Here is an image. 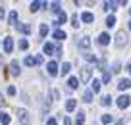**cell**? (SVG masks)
I'll use <instances>...</instances> for the list:
<instances>
[{
	"mask_svg": "<svg viewBox=\"0 0 131 125\" xmlns=\"http://www.w3.org/2000/svg\"><path fill=\"white\" fill-rule=\"evenodd\" d=\"M110 102H112V96H110V94H106V96H102V100H100V104H102V106H108V104H110Z\"/></svg>",
	"mask_w": 131,
	"mask_h": 125,
	"instance_id": "27",
	"label": "cell"
},
{
	"mask_svg": "<svg viewBox=\"0 0 131 125\" xmlns=\"http://www.w3.org/2000/svg\"><path fill=\"white\" fill-rule=\"evenodd\" d=\"M66 21H68V16H66L64 12H60V14H58V21L54 25H62V23H66Z\"/></svg>",
	"mask_w": 131,
	"mask_h": 125,
	"instance_id": "18",
	"label": "cell"
},
{
	"mask_svg": "<svg viewBox=\"0 0 131 125\" xmlns=\"http://www.w3.org/2000/svg\"><path fill=\"white\" fill-rule=\"evenodd\" d=\"M91 75H93V69L91 67H81V73H79V79H81V83H89L91 81Z\"/></svg>",
	"mask_w": 131,
	"mask_h": 125,
	"instance_id": "2",
	"label": "cell"
},
{
	"mask_svg": "<svg viewBox=\"0 0 131 125\" xmlns=\"http://www.w3.org/2000/svg\"><path fill=\"white\" fill-rule=\"evenodd\" d=\"M75 106H77V102H75L73 98H70V100L66 102V110H68V112H73V110H75Z\"/></svg>",
	"mask_w": 131,
	"mask_h": 125,
	"instance_id": "16",
	"label": "cell"
},
{
	"mask_svg": "<svg viewBox=\"0 0 131 125\" xmlns=\"http://www.w3.org/2000/svg\"><path fill=\"white\" fill-rule=\"evenodd\" d=\"M68 87H70L71 90L77 89V87H79V79H77V77H70V79H68Z\"/></svg>",
	"mask_w": 131,
	"mask_h": 125,
	"instance_id": "11",
	"label": "cell"
},
{
	"mask_svg": "<svg viewBox=\"0 0 131 125\" xmlns=\"http://www.w3.org/2000/svg\"><path fill=\"white\" fill-rule=\"evenodd\" d=\"M12 50H14V40H12V37H6L4 39V52L10 54Z\"/></svg>",
	"mask_w": 131,
	"mask_h": 125,
	"instance_id": "5",
	"label": "cell"
},
{
	"mask_svg": "<svg viewBox=\"0 0 131 125\" xmlns=\"http://www.w3.org/2000/svg\"><path fill=\"white\" fill-rule=\"evenodd\" d=\"M125 44H127V33L118 31V35H116V46H118V48H123Z\"/></svg>",
	"mask_w": 131,
	"mask_h": 125,
	"instance_id": "1",
	"label": "cell"
},
{
	"mask_svg": "<svg viewBox=\"0 0 131 125\" xmlns=\"http://www.w3.org/2000/svg\"><path fill=\"white\" fill-rule=\"evenodd\" d=\"M46 33H48V25L41 23V27H39V35H41V39H42V37H46Z\"/></svg>",
	"mask_w": 131,
	"mask_h": 125,
	"instance_id": "19",
	"label": "cell"
},
{
	"mask_svg": "<svg viewBox=\"0 0 131 125\" xmlns=\"http://www.w3.org/2000/svg\"><path fill=\"white\" fill-rule=\"evenodd\" d=\"M0 106H4V96H2V93H0Z\"/></svg>",
	"mask_w": 131,
	"mask_h": 125,
	"instance_id": "40",
	"label": "cell"
},
{
	"mask_svg": "<svg viewBox=\"0 0 131 125\" xmlns=\"http://www.w3.org/2000/svg\"><path fill=\"white\" fill-rule=\"evenodd\" d=\"M98 42L102 46H106L108 42H110V35H108V33H100V35H98Z\"/></svg>",
	"mask_w": 131,
	"mask_h": 125,
	"instance_id": "8",
	"label": "cell"
},
{
	"mask_svg": "<svg viewBox=\"0 0 131 125\" xmlns=\"http://www.w3.org/2000/svg\"><path fill=\"white\" fill-rule=\"evenodd\" d=\"M46 2H33L31 4V12H37V10H41V8H46Z\"/></svg>",
	"mask_w": 131,
	"mask_h": 125,
	"instance_id": "13",
	"label": "cell"
},
{
	"mask_svg": "<svg viewBox=\"0 0 131 125\" xmlns=\"http://www.w3.org/2000/svg\"><path fill=\"white\" fill-rule=\"evenodd\" d=\"M98 90H100V81L94 79L93 83H91V93H98Z\"/></svg>",
	"mask_w": 131,
	"mask_h": 125,
	"instance_id": "20",
	"label": "cell"
},
{
	"mask_svg": "<svg viewBox=\"0 0 131 125\" xmlns=\"http://www.w3.org/2000/svg\"><path fill=\"white\" fill-rule=\"evenodd\" d=\"M0 121H2V125H10V116L2 112V113H0Z\"/></svg>",
	"mask_w": 131,
	"mask_h": 125,
	"instance_id": "22",
	"label": "cell"
},
{
	"mask_svg": "<svg viewBox=\"0 0 131 125\" xmlns=\"http://www.w3.org/2000/svg\"><path fill=\"white\" fill-rule=\"evenodd\" d=\"M116 104H118V108H122V110H125L127 106L131 104V98L127 96V94H122V96L118 98V102H116Z\"/></svg>",
	"mask_w": 131,
	"mask_h": 125,
	"instance_id": "3",
	"label": "cell"
},
{
	"mask_svg": "<svg viewBox=\"0 0 131 125\" xmlns=\"http://www.w3.org/2000/svg\"><path fill=\"white\" fill-rule=\"evenodd\" d=\"M50 12L60 14V12H62V10H60V4H58V2H52V4H50Z\"/></svg>",
	"mask_w": 131,
	"mask_h": 125,
	"instance_id": "23",
	"label": "cell"
},
{
	"mask_svg": "<svg viewBox=\"0 0 131 125\" xmlns=\"http://www.w3.org/2000/svg\"><path fill=\"white\" fill-rule=\"evenodd\" d=\"M17 116H19V121L23 125H29L31 123V117H29V112L27 110H17Z\"/></svg>",
	"mask_w": 131,
	"mask_h": 125,
	"instance_id": "4",
	"label": "cell"
},
{
	"mask_svg": "<svg viewBox=\"0 0 131 125\" xmlns=\"http://www.w3.org/2000/svg\"><path fill=\"white\" fill-rule=\"evenodd\" d=\"M52 37H54L56 40H64V39H66V33L62 31V29H56V31L52 33Z\"/></svg>",
	"mask_w": 131,
	"mask_h": 125,
	"instance_id": "15",
	"label": "cell"
},
{
	"mask_svg": "<svg viewBox=\"0 0 131 125\" xmlns=\"http://www.w3.org/2000/svg\"><path fill=\"white\" fill-rule=\"evenodd\" d=\"M89 46H91V39H89V37H83V39L79 40V48L87 50V48H89Z\"/></svg>",
	"mask_w": 131,
	"mask_h": 125,
	"instance_id": "10",
	"label": "cell"
},
{
	"mask_svg": "<svg viewBox=\"0 0 131 125\" xmlns=\"http://www.w3.org/2000/svg\"><path fill=\"white\" fill-rule=\"evenodd\" d=\"M131 87V81L129 79H119V83H118V89L119 90H127Z\"/></svg>",
	"mask_w": 131,
	"mask_h": 125,
	"instance_id": "7",
	"label": "cell"
},
{
	"mask_svg": "<svg viewBox=\"0 0 131 125\" xmlns=\"http://www.w3.org/2000/svg\"><path fill=\"white\" fill-rule=\"evenodd\" d=\"M19 48H21V50H27V48H29V42H27L25 39H21V40H19Z\"/></svg>",
	"mask_w": 131,
	"mask_h": 125,
	"instance_id": "32",
	"label": "cell"
},
{
	"mask_svg": "<svg viewBox=\"0 0 131 125\" xmlns=\"http://www.w3.org/2000/svg\"><path fill=\"white\" fill-rule=\"evenodd\" d=\"M129 29H131V21H129Z\"/></svg>",
	"mask_w": 131,
	"mask_h": 125,
	"instance_id": "44",
	"label": "cell"
},
{
	"mask_svg": "<svg viewBox=\"0 0 131 125\" xmlns=\"http://www.w3.org/2000/svg\"><path fill=\"white\" fill-rule=\"evenodd\" d=\"M16 25H17V31L25 33V35H29V33H31V25H25V23H16Z\"/></svg>",
	"mask_w": 131,
	"mask_h": 125,
	"instance_id": "12",
	"label": "cell"
},
{
	"mask_svg": "<svg viewBox=\"0 0 131 125\" xmlns=\"http://www.w3.org/2000/svg\"><path fill=\"white\" fill-rule=\"evenodd\" d=\"M81 21H85V23H93L94 21V16L91 12H83L81 14Z\"/></svg>",
	"mask_w": 131,
	"mask_h": 125,
	"instance_id": "9",
	"label": "cell"
},
{
	"mask_svg": "<svg viewBox=\"0 0 131 125\" xmlns=\"http://www.w3.org/2000/svg\"><path fill=\"white\" fill-rule=\"evenodd\" d=\"M110 121H112V116H110V113H104V116H102V123L106 125V123H110Z\"/></svg>",
	"mask_w": 131,
	"mask_h": 125,
	"instance_id": "35",
	"label": "cell"
},
{
	"mask_svg": "<svg viewBox=\"0 0 131 125\" xmlns=\"http://www.w3.org/2000/svg\"><path fill=\"white\" fill-rule=\"evenodd\" d=\"M93 100V93H91V90H85V93H83V102H91Z\"/></svg>",
	"mask_w": 131,
	"mask_h": 125,
	"instance_id": "24",
	"label": "cell"
},
{
	"mask_svg": "<svg viewBox=\"0 0 131 125\" xmlns=\"http://www.w3.org/2000/svg\"><path fill=\"white\" fill-rule=\"evenodd\" d=\"M127 69H129V73H131V64H129V65H127Z\"/></svg>",
	"mask_w": 131,
	"mask_h": 125,
	"instance_id": "42",
	"label": "cell"
},
{
	"mask_svg": "<svg viewBox=\"0 0 131 125\" xmlns=\"http://www.w3.org/2000/svg\"><path fill=\"white\" fill-rule=\"evenodd\" d=\"M106 25H108V27H114V25H116V17H114V16H108Z\"/></svg>",
	"mask_w": 131,
	"mask_h": 125,
	"instance_id": "30",
	"label": "cell"
},
{
	"mask_svg": "<svg viewBox=\"0 0 131 125\" xmlns=\"http://www.w3.org/2000/svg\"><path fill=\"white\" fill-rule=\"evenodd\" d=\"M71 25H73V27H79V17H77V14H73V16H71Z\"/></svg>",
	"mask_w": 131,
	"mask_h": 125,
	"instance_id": "31",
	"label": "cell"
},
{
	"mask_svg": "<svg viewBox=\"0 0 131 125\" xmlns=\"http://www.w3.org/2000/svg\"><path fill=\"white\" fill-rule=\"evenodd\" d=\"M83 123H85V113L79 112V113H77V117H75V125H83Z\"/></svg>",
	"mask_w": 131,
	"mask_h": 125,
	"instance_id": "21",
	"label": "cell"
},
{
	"mask_svg": "<svg viewBox=\"0 0 131 125\" xmlns=\"http://www.w3.org/2000/svg\"><path fill=\"white\" fill-rule=\"evenodd\" d=\"M110 73H108V71H104V75H102V83H104V85H106V83H110Z\"/></svg>",
	"mask_w": 131,
	"mask_h": 125,
	"instance_id": "33",
	"label": "cell"
},
{
	"mask_svg": "<svg viewBox=\"0 0 131 125\" xmlns=\"http://www.w3.org/2000/svg\"><path fill=\"white\" fill-rule=\"evenodd\" d=\"M0 64H2V56H0Z\"/></svg>",
	"mask_w": 131,
	"mask_h": 125,
	"instance_id": "43",
	"label": "cell"
},
{
	"mask_svg": "<svg viewBox=\"0 0 131 125\" xmlns=\"http://www.w3.org/2000/svg\"><path fill=\"white\" fill-rule=\"evenodd\" d=\"M10 73H12V75H19V64H17V62H12V64H10Z\"/></svg>",
	"mask_w": 131,
	"mask_h": 125,
	"instance_id": "14",
	"label": "cell"
},
{
	"mask_svg": "<svg viewBox=\"0 0 131 125\" xmlns=\"http://www.w3.org/2000/svg\"><path fill=\"white\" fill-rule=\"evenodd\" d=\"M54 50H56V48H54V44H50V42H46V44H45V54H52Z\"/></svg>",
	"mask_w": 131,
	"mask_h": 125,
	"instance_id": "26",
	"label": "cell"
},
{
	"mask_svg": "<svg viewBox=\"0 0 131 125\" xmlns=\"http://www.w3.org/2000/svg\"><path fill=\"white\" fill-rule=\"evenodd\" d=\"M129 12H131V10H129Z\"/></svg>",
	"mask_w": 131,
	"mask_h": 125,
	"instance_id": "45",
	"label": "cell"
},
{
	"mask_svg": "<svg viewBox=\"0 0 131 125\" xmlns=\"http://www.w3.org/2000/svg\"><path fill=\"white\" fill-rule=\"evenodd\" d=\"M46 69H48V75H58V64L56 62H48Z\"/></svg>",
	"mask_w": 131,
	"mask_h": 125,
	"instance_id": "6",
	"label": "cell"
},
{
	"mask_svg": "<svg viewBox=\"0 0 131 125\" xmlns=\"http://www.w3.org/2000/svg\"><path fill=\"white\" fill-rule=\"evenodd\" d=\"M4 14H6V12H4V8H0V19L4 17Z\"/></svg>",
	"mask_w": 131,
	"mask_h": 125,
	"instance_id": "41",
	"label": "cell"
},
{
	"mask_svg": "<svg viewBox=\"0 0 131 125\" xmlns=\"http://www.w3.org/2000/svg\"><path fill=\"white\" fill-rule=\"evenodd\" d=\"M118 2H104V10H116Z\"/></svg>",
	"mask_w": 131,
	"mask_h": 125,
	"instance_id": "29",
	"label": "cell"
},
{
	"mask_svg": "<svg viewBox=\"0 0 131 125\" xmlns=\"http://www.w3.org/2000/svg\"><path fill=\"white\" fill-rule=\"evenodd\" d=\"M35 64H37V62H35V58H33V56H27V58H25V65H29V67H31V65H35Z\"/></svg>",
	"mask_w": 131,
	"mask_h": 125,
	"instance_id": "28",
	"label": "cell"
},
{
	"mask_svg": "<svg viewBox=\"0 0 131 125\" xmlns=\"http://www.w3.org/2000/svg\"><path fill=\"white\" fill-rule=\"evenodd\" d=\"M83 58H85L87 62H96V58H94L93 54H89V52H87V54H83Z\"/></svg>",
	"mask_w": 131,
	"mask_h": 125,
	"instance_id": "34",
	"label": "cell"
},
{
	"mask_svg": "<svg viewBox=\"0 0 131 125\" xmlns=\"http://www.w3.org/2000/svg\"><path fill=\"white\" fill-rule=\"evenodd\" d=\"M64 125H71V121H70V117H68V116H64Z\"/></svg>",
	"mask_w": 131,
	"mask_h": 125,
	"instance_id": "39",
	"label": "cell"
},
{
	"mask_svg": "<svg viewBox=\"0 0 131 125\" xmlns=\"http://www.w3.org/2000/svg\"><path fill=\"white\" fill-rule=\"evenodd\" d=\"M70 69H71V64H70V62H66V64H62L60 73H62V75H68V73H70Z\"/></svg>",
	"mask_w": 131,
	"mask_h": 125,
	"instance_id": "17",
	"label": "cell"
},
{
	"mask_svg": "<svg viewBox=\"0 0 131 125\" xmlns=\"http://www.w3.org/2000/svg\"><path fill=\"white\" fill-rule=\"evenodd\" d=\"M8 94H16V87H8Z\"/></svg>",
	"mask_w": 131,
	"mask_h": 125,
	"instance_id": "38",
	"label": "cell"
},
{
	"mask_svg": "<svg viewBox=\"0 0 131 125\" xmlns=\"http://www.w3.org/2000/svg\"><path fill=\"white\" fill-rule=\"evenodd\" d=\"M112 71H114V73H119V62H114V64H112Z\"/></svg>",
	"mask_w": 131,
	"mask_h": 125,
	"instance_id": "36",
	"label": "cell"
},
{
	"mask_svg": "<svg viewBox=\"0 0 131 125\" xmlns=\"http://www.w3.org/2000/svg\"><path fill=\"white\" fill-rule=\"evenodd\" d=\"M46 125H58V121L54 119V117H50V119H48V123H46Z\"/></svg>",
	"mask_w": 131,
	"mask_h": 125,
	"instance_id": "37",
	"label": "cell"
},
{
	"mask_svg": "<svg viewBox=\"0 0 131 125\" xmlns=\"http://www.w3.org/2000/svg\"><path fill=\"white\" fill-rule=\"evenodd\" d=\"M8 21L12 25H16V21H17V12H10V17H8Z\"/></svg>",
	"mask_w": 131,
	"mask_h": 125,
	"instance_id": "25",
	"label": "cell"
}]
</instances>
